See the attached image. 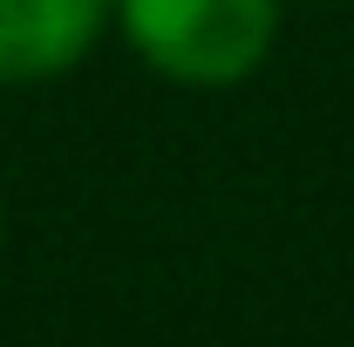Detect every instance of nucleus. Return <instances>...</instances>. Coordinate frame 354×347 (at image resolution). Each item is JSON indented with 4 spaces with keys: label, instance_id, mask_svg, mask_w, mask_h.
Masks as SVG:
<instances>
[{
    "label": "nucleus",
    "instance_id": "f257e3e1",
    "mask_svg": "<svg viewBox=\"0 0 354 347\" xmlns=\"http://www.w3.org/2000/svg\"><path fill=\"white\" fill-rule=\"evenodd\" d=\"M136 62L184 88H232L279 41V0H116Z\"/></svg>",
    "mask_w": 354,
    "mask_h": 347
},
{
    "label": "nucleus",
    "instance_id": "f03ea898",
    "mask_svg": "<svg viewBox=\"0 0 354 347\" xmlns=\"http://www.w3.org/2000/svg\"><path fill=\"white\" fill-rule=\"evenodd\" d=\"M109 21L116 0H0V88L68 75Z\"/></svg>",
    "mask_w": 354,
    "mask_h": 347
}]
</instances>
